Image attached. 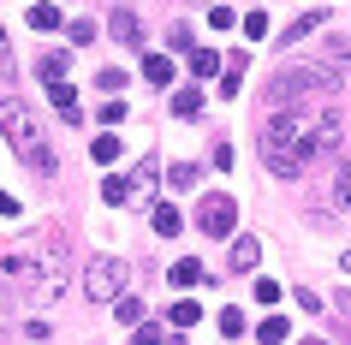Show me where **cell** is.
<instances>
[{
  "instance_id": "obj_8",
  "label": "cell",
  "mask_w": 351,
  "mask_h": 345,
  "mask_svg": "<svg viewBox=\"0 0 351 345\" xmlns=\"http://www.w3.org/2000/svg\"><path fill=\"white\" fill-rule=\"evenodd\" d=\"M108 30H113V42H119V48H137V42H143V24H137V12H131V6H113Z\"/></svg>"
},
{
  "instance_id": "obj_13",
  "label": "cell",
  "mask_w": 351,
  "mask_h": 345,
  "mask_svg": "<svg viewBox=\"0 0 351 345\" xmlns=\"http://www.w3.org/2000/svg\"><path fill=\"white\" fill-rule=\"evenodd\" d=\"M113 309H119V322H125V327H143V316H149V309H143V292H119Z\"/></svg>"
},
{
  "instance_id": "obj_23",
  "label": "cell",
  "mask_w": 351,
  "mask_h": 345,
  "mask_svg": "<svg viewBox=\"0 0 351 345\" xmlns=\"http://www.w3.org/2000/svg\"><path fill=\"white\" fill-rule=\"evenodd\" d=\"M173 113H179V119H197V113H203V95H197V90H179V95H173Z\"/></svg>"
},
{
  "instance_id": "obj_35",
  "label": "cell",
  "mask_w": 351,
  "mask_h": 345,
  "mask_svg": "<svg viewBox=\"0 0 351 345\" xmlns=\"http://www.w3.org/2000/svg\"><path fill=\"white\" fill-rule=\"evenodd\" d=\"M131 333H137V345H161V327H149V322H143V327H131Z\"/></svg>"
},
{
  "instance_id": "obj_34",
  "label": "cell",
  "mask_w": 351,
  "mask_h": 345,
  "mask_svg": "<svg viewBox=\"0 0 351 345\" xmlns=\"http://www.w3.org/2000/svg\"><path fill=\"white\" fill-rule=\"evenodd\" d=\"M256 304H280V286H274V280H256Z\"/></svg>"
},
{
  "instance_id": "obj_29",
  "label": "cell",
  "mask_w": 351,
  "mask_h": 345,
  "mask_svg": "<svg viewBox=\"0 0 351 345\" xmlns=\"http://www.w3.org/2000/svg\"><path fill=\"white\" fill-rule=\"evenodd\" d=\"M244 36H250V42L268 36V12H244Z\"/></svg>"
},
{
  "instance_id": "obj_12",
  "label": "cell",
  "mask_w": 351,
  "mask_h": 345,
  "mask_svg": "<svg viewBox=\"0 0 351 345\" xmlns=\"http://www.w3.org/2000/svg\"><path fill=\"white\" fill-rule=\"evenodd\" d=\"M167 185H173V191H197V185H203V167L197 161H173L167 167Z\"/></svg>"
},
{
  "instance_id": "obj_18",
  "label": "cell",
  "mask_w": 351,
  "mask_h": 345,
  "mask_svg": "<svg viewBox=\"0 0 351 345\" xmlns=\"http://www.w3.org/2000/svg\"><path fill=\"white\" fill-rule=\"evenodd\" d=\"M90 155H95V161H101V167H113V161H119V155H125V143H119L113 131H101V137H95V143H90Z\"/></svg>"
},
{
  "instance_id": "obj_1",
  "label": "cell",
  "mask_w": 351,
  "mask_h": 345,
  "mask_svg": "<svg viewBox=\"0 0 351 345\" xmlns=\"http://www.w3.org/2000/svg\"><path fill=\"white\" fill-rule=\"evenodd\" d=\"M262 161H268V173L274 179H298L304 167L315 161V137H310V119H298L292 108H280L262 119Z\"/></svg>"
},
{
  "instance_id": "obj_5",
  "label": "cell",
  "mask_w": 351,
  "mask_h": 345,
  "mask_svg": "<svg viewBox=\"0 0 351 345\" xmlns=\"http://www.w3.org/2000/svg\"><path fill=\"white\" fill-rule=\"evenodd\" d=\"M0 131H6V143L19 149L24 161H30V155L42 149V137H36V113L24 108L19 95H6V102H0Z\"/></svg>"
},
{
  "instance_id": "obj_37",
  "label": "cell",
  "mask_w": 351,
  "mask_h": 345,
  "mask_svg": "<svg viewBox=\"0 0 351 345\" xmlns=\"http://www.w3.org/2000/svg\"><path fill=\"white\" fill-rule=\"evenodd\" d=\"M0 215H6V220L19 215V197H6V191H0Z\"/></svg>"
},
{
  "instance_id": "obj_28",
  "label": "cell",
  "mask_w": 351,
  "mask_h": 345,
  "mask_svg": "<svg viewBox=\"0 0 351 345\" xmlns=\"http://www.w3.org/2000/svg\"><path fill=\"white\" fill-rule=\"evenodd\" d=\"M155 173H161V161H155V155H143V161H137V197L155 185Z\"/></svg>"
},
{
  "instance_id": "obj_22",
  "label": "cell",
  "mask_w": 351,
  "mask_h": 345,
  "mask_svg": "<svg viewBox=\"0 0 351 345\" xmlns=\"http://www.w3.org/2000/svg\"><path fill=\"white\" fill-rule=\"evenodd\" d=\"M286 333H292V322H286V316H268V322H256V340H262V345H280Z\"/></svg>"
},
{
  "instance_id": "obj_16",
  "label": "cell",
  "mask_w": 351,
  "mask_h": 345,
  "mask_svg": "<svg viewBox=\"0 0 351 345\" xmlns=\"http://www.w3.org/2000/svg\"><path fill=\"white\" fill-rule=\"evenodd\" d=\"M149 220H155V233H161V238H173L179 226H185V215H179L173 202H155V215H149Z\"/></svg>"
},
{
  "instance_id": "obj_6",
  "label": "cell",
  "mask_w": 351,
  "mask_h": 345,
  "mask_svg": "<svg viewBox=\"0 0 351 345\" xmlns=\"http://www.w3.org/2000/svg\"><path fill=\"white\" fill-rule=\"evenodd\" d=\"M232 226H239V202L226 197V191H208V197L197 202V233H208V238H232Z\"/></svg>"
},
{
  "instance_id": "obj_14",
  "label": "cell",
  "mask_w": 351,
  "mask_h": 345,
  "mask_svg": "<svg viewBox=\"0 0 351 345\" xmlns=\"http://www.w3.org/2000/svg\"><path fill=\"white\" fill-rule=\"evenodd\" d=\"M244 66H250V60H244V54H232V60H226V66H221V95H226V102H232V95L244 90Z\"/></svg>"
},
{
  "instance_id": "obj_11",
  "label": "cell",
  "mask_w": 351,
  "mask_h": 345,
  "mask_svg": "<svg viewBox=\"0 0 351 345\" xmlns=\"http://www.w3.org/2000/svg\"><path fill=\"white\" fill-rule=\"evenodd\" d=\"M48 95H54V108L66 113L72 126H77V119H84V108H77V90H72V84H66V78H54V84H48Z\"/></svg>"
},
{
  "instance_id": "obj_17",
  "label": "cell",
  "mask_w": 351,
  "mask_h": 345,
  "mask_svg": "<svg viewBox=\"0 0 351 345\" xmlns=\"http://www.w3.org/2000/svg\"><path fill=\"white\" fill-rule=\"evenodd\" d=\"M30 30H36V36H48V30H60V6H48V0H36V6H30Z\"/></svg>"
},
{
  "instance_id": "obj_3",
  "label": "cell",
  "mask_w": 351,
  "mask_h": 345,
  "mask_svg": "<svg viewBox=\"0 0 351 345\" xmlns=\"http://www.w3.org/2000/svg\"><path fill=\"white\" fill-rule=\"evenodd\" d=\"M66 268H72V262H66V233L54 226V233L36 244V256H30V298H36V304H60Z\"/></svg>"
},
{
  "instance_id": "obj_9",
  "label": "cell",
  "mask_w": 351,
  "mask_h": 345,
  "mask_svg": "<svg viewBox=\"0 0 351 345\" xmlns=\"http://www.w3.org/2000/svg\"><path fill=\"white\" fill-rule=\"evenodd\" d=\"M167 280H173V286H179V292H191V286H203V280H208V268H203V262H197V256H179V262L167 268Z\"/></svg>"
},
{
  "instance_id": "obj_25",
  "label": "cell",
  "mask_w": 351,
  "mask_h": 345,
  "mask_svg": "<svg viewBox=\"0 0 351 345\" xmlns=\"http://www.w3.org/2000/svg\"><path fill=\"white\" fill-rule=\"evenodd\" d=\"M191 72H197V78H215V72H221V60L208 54V48H191Z\"/></svg>"
},
{
  "instance_id": "obj_7",
  "label": "cell",
  "mask_w": 351,
  "mask_h": 345,
  "mask_svg": "<svg viewBox=\"0 0 351 345\" xmlns=\"http://www.w3.org/2000/svg\"><path fill=\"white\" fill-rule=\"evenodd\" d=\"M310 137H315V155H328V149H339V137H346V119H339V113H315Z\"/></svg>"
},
{
  "instance_id": "obj_20",
  "label": "cell",
  "mask_w": 351,
  "mask_h": 345,
  "mask_svg": "<svg viewBox=\"0 0 351 345\" xmlns=\"http://www.w3.org/2000/svg\"><path fill=\"white\" fill-rule=\"evenodd\" d=\"M167 322H173V327H179V333H185V327H197V322H203V309H197V304H191V298H179V304H173V309H167Z\"/></svg>"
},
{
  "instance_id": "obj_2",
  "label": "cell",
  "mask_w": 351,
  "mask_h": 345,
  "mask_svg": "<svg viewBox=\"0 0 351 345\" xmlns=\"http://www.w3.org/2000/svg\"><path fill=\"white\" fill-rule=\"evenodd\" d=\"M339 90V72H333L328 60L322 66H280L274 72V84H268V108H298L304 95H333Z\"/></svg>"
},
{
  "instance_id": "obj_32",
  "label": "cell",
  "mask_w": 351,
  "mask_h": 345,
  "mask_svg": "<svg viewBox=\"0 0 351 345\" xmlns=\"http://www.w3.org/2000/svg\"><path fill=\"white\" fill-rule=\"evenodd\" d=\"M167 48H173V54H191V30H185V24H179V30H167Z\"/></svg>"
},
{
  "instance_id": "obj_4",
  "label": "cell",
  "mask_w": 351,
  "mask_h": 345,
  "mask_svg": "<svg viewBox=\"0 0 351 345\" xmlns=\"http://www.w3.org/2000/svg\"><path fill=\"white\" fill-rule=\"evenodd\" d=\"M125 286H131V268L119 262V256H95L90 268H84V292H90V304H113Z\"/></svg>"
},
{
  "instance_id": "obj_15",
  "label": "cell",
  "mask_w": 351,
  "mask_h": 345,
  "mask_svg": "<svg viewBox=\"0 0 351 345\" xmlns=\"http://www.w3.org/2000/svg\"><path fill=\"white\" fill-rule=\"evenodd\" d=\"M328 202H333V209H351V161L333 167V191H328Z\"/></svg>"
},
{
  "instance_id": "obj_19",
  "label": "cell",
  "mask_w": 351,
  "mask_h": 345,
  "mask_svg": "<svg viewBox=\"0 0 351 345\" xmlns=\"http://www.w3.org/2000/svg\"><path fill=\"white\" fill-rule=\"evenodd\" d=\"M143 78L155 84V90H167V84H173V60H167V54H149L143 60Z\"/></svg>"
},
{
  "instance_id": "obj_27",
  "label": "cell",
  "mask_w": 351,
  "mask_h": 345,
  "mask_svg": "<svg viewBox=\"0 0 351 345\" xmlns=\"http://www.w3.org/2000/svg\"><path fill=\"white\" fill-rule=\"evenodd\" d=\"M42 72H48V84L66 78V48H48V54H42Z\"/></svg>"
},
{
  "instance_id": "obj_21",
  "label": "cell",
  "mask_w": 351,
  "mask_h": 345,
  "mask_svg": "<svg viewBox=\"0 0 351 345\" xmlns=\"http://www.w3.org/2000/svg\"><path fill=\"white\" fill-rule=\"evenodd\" d=\"M322 24H328V12H304V19L292 24V30H280V42H304L310 30H322Z\"/></svg>"
},
{
  "instance_id": "obj_10",
  "label": "cell",
  "mask_w": 351,
  "mask_h": 345,
  "mask_svg": "<svg viewBox=\"0 0 351 345\" xmlns=\"http://www.w3.org/2000/svg\"><path fill=\"white\" fill-rule=\"evenodd\" d=\"M256 262H262V238L256 233H239V238H232V274L256 268Z\"/></svg>"
},
{
  "instance_id": "obj_38",
  "label": "cell",
  "mask_w": 351,
  "mask_h": 345,
  "mask_svg": "<svg viewBox=\"0 0 351 345\" xmlns=\"http://www.w3.org/2000/svg\"><path fill=\"white\" fill-rule=\"evenodd\" d=\"M339 268H346V274H351V250H346V256H339Z\"/></svg>"
},
{
  "instance_id": "obj_39",
  "label": "cell",
  "mask_w": 351,
  "mask_h": 345,
  "mask_svg": "<svg viewBox=\"0 0 351 345\" xmlns=\"http://www.w3.org/2000/svg\"><path fill=\"white\" fill-rule=\"evenodd\" d=\"M304 345H328V340H304Z\"/></svg>"
},
{
  "instance_id": "obj_36",
  "label": "cell",
  "mask_w": 351,
  "mask_h": 345,
  "mask_svg": "<svg viewBox=\"0 0 351 345\" xmlns=\"http://www.w3.org/2000/svg\"><path fill=\"white\" fill-rule=\"evenodd\" d=\"M333 309H339V322L351 327V292H339V298H333Z\"/></svg>"
},
{
  "instance_id": "obj_31",
  "label": "cell",
  "mask_w": 351,
  "mask_h": 345,
  "mask_svg": "<svg viewBox=\"0 0 351 345\" xmlns=\"http://www.w3.org/2000/svg\"><path fill=\"white\" fill-rule=\"evenodd\" d=\"M19 72V60H12V42H6V30H0V78Z\"/></svg>"
},
{
  "instance_id": "obj_30",
  "label": "cell",
  "mask_w": 351,
  "mask_h": 345,
  "mask_svg": "<svg viewBox=\"0 0 351 345\" xmlns=\"http://www.w3.org/2000/svg\"><path fill=\"white\" fill-rule=\"evenodd\" d=\"M221 333H226V340H244V316H239V309H221Z\"/></svg>"
},
{
  "instance_id": "obj_26",
  "label": "cell",
  "mask_w": 351,
  "mask_h": 345,
  "mask_svg": "<svg viewBox=\"0 0 351 345\" xmlns=\"http://www.w3.org/2000/svg\"><path fill=\"white\" fill-rule=\"evenodd\" d=\"M66 36H72V48H90V42H95V24L90 19H72V24H66Z\"/></svg>"
},
{
  "instance_id": "obj_33",
  "label": "cell",
  "mask_w": 351,
  "mask_h": 345,
  "mask_svg": "<svg viewBox=\"0 0 351 345\" xmlns=\"http://www.w3.org/2000/svg\"><path fill=\"white\" fill-rule=\"evenodd\" d=\"M30 167H36V173H54V149L42 143V149H36V155H30Z\"/></svg>"
},
{
  "instance_id": "obj_24",
  "label": "cell",
  "mask_w": 351,
  "mask_h": 345,
  "mask_svg": "<svg viewBox=\"0 0 351 345\" xmlns=\"http://www.w3.org/2000/svg\"><path fill=\"white\" fill-rule=\"evenodd\" d=\"M101 197H108L113 209H119V202H131V179H125V173H113V179L101 185Z\"/></svg>"
}]
</instances>
